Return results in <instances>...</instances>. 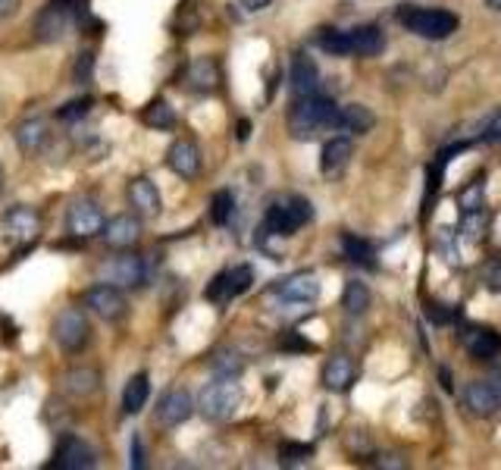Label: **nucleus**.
<instances>
[{
    "label": "nucleus",
    "instance_id": "12",
    "mask_svg": "<svg viewBox=\"0 0 501 470\" xmlns=\"http://www.w3.org/2000/svg\"><path fill=\"white\" fill-rule=\"evenodd\" d=\"M276 298L285 304H310L320 298V279L314 273H295L276 285Z\"/></svg>",
    "mask_w": 501,
    "mask_h": 470
},
{
    "label": "nucleus",
    "instance_id": "17",
    "mask_svg": "<svg viewBox=\"0 0 501 470\" xmlns=\"http://www.w3.org/2000/svg\"><path fill=\"white\" fill-rule=\"evenodd\" d=\"M192 411H194L192 396H188L186 389H173L163 396L160 408H157V421H160L163 427H179V423H186L188 417H192Z\"/></svg>",
    "mask_w": 501,
    "mask_h": 470
},
{
    "label": "nucleus",
    "instance_id": "38",
    "mask_svg": "<svg viewBox=\"0 0 501 470\" xmlns=\"http://www.w3.org/2000/svg\"><path fill=\"white\" fill-rule=\"evenodd\" d=\"M279 345H282L285 352H310V342H304L298 333H285L282 339H279Z\"/></svg>",
    "mask_w": 501,
    "mask_h": 470
},
{
    "label": "nucleus",
    "instance_id": "26",
    "mask_svg": "<svg viewBox=\"0 0 501 470\" xmlns=\"http://www.w3.org/2000/svg\"><path fill=\"white\" fill-rule=\"evenodd\" d=\"M348 38H351V54L358 57H379L385 50V35L376 25H358L348 31Z\"/></svg>",
    "mask_w": 501,
    "mask_h": 470
},
{
    "label": "nucleus",
    "instance_id": "37",
    "mask_svg": "<svg viewBox=\"0 0 501 470\" xmlns=\"http://www.w3.org/2000/svg\"><path fill=\"white\" fill-rule=\"evenodd\" d=\"M94 73V54H79V63H75V82H88Z\"/></svg>",
    "mask_w": 501,
    "mask_h": 470
},
{
    "label": "nucleus",
    "instance_id": "22",
    "mask_svg": "<svg viewBox=\"0 0 501 470\" xmlns=\"http://www.w3.org/2000/svg\"><path fill=\"white\" fill-rule=\"evenodd\" d=\"M373 123H376V117H373L364 104H348V107H339V110H335L333 129L351 132V135H364V132L373 129Z\"/></svg>",
    "mask_w": 501,
    "mask_h": 470
},
{
    "label": "nucleus",
    "instance_id": "13",
    "mask_svg": "<svg viewBox=\"0 0 501 470\" xmlns=\"http://www.w3.org/2000/svg\"><path fill=\"white\" fill-rule=\"evenodd\" d=\"M100 235H104L110 251H125V248H132L138 239H142V220L132 217V213H119V217H113L110 223H104Z\"/></svg>",
    "mask_w": 501,
    "mask_h": 470
},
{
    "label": "nucleus",
    "instance_id": "10",
    "mask_svg": "<svg viewBox=\"0 0 501 470\" xmlns=\"http://www.w3.org/2000/svg\"><path fill=\"white\" fill-rule=\"evenodd\" d=\"M85 301H88V308L94 310V314L100 317V320H123L125 317V310H129V304H125V298H123V292L117 289V285H94V289H88V295H85Z\"/></svg>",
    "mask_w": 501,
    "mask_h": 470
},
{
    "label": "nucleus",
    "instance_id": "31",
    "mask_svg": "<svg viewBox=\"0 0 501 470\" xmlns=\"http://www.w3.org/2000/svg\"><path fill=\"white\" fill-rule=\"evenodd\" d=\"M142 123L151 126V129L167 132V129H173V126H176V110L167 104V100H154V104H151L148 110L142 113Z\"/></svg>",
    "mask_w": 501,
    "mask_h": 470
},
{
    "label": "nucleus",
    "instance_id": "19",
    "mask_svg": "<svg viewBox=\"0 0 501 470\" xmlns=\"http://www.w3.org/2000/svg\"><path fill=\"white\" fill-rule=\"evenodd\" d=\"M16 144L22 148V154H29V157H35V154H41L44 148H48V142H50V132H48V123L44 119H38V117H31V119H22V123L16 126Z\"/></svg>",
    "mask_w": 501,
    "mask_h": 470
},
{
    "label": "nucleus",
    "instance_id": "24",
    "mask_svg": "<svg viewBox=\"0 0 501 470\" xmlns=\"http://www.w3.org/2000/svg\"><path fill=\"white\" fill-rule=\"evenodd\" d=\"M464 348L473 354V358L489 361L501 352V335L492 333V329H486V326H473V329H467L464 333Z\"/></svg>",
    "mask_w": 501,
    "mask_h": 470
},
{
    "label": "nucleus",
    "instance_id": "1",
    "mask_svg": "<svg viewBox=\"0 0 501 470\" xmlns=\"http://www.w3.org/2000/svg\"><path fill=\"white\" fill-rule=\"evenodd\" d=\"M335 110H339V107L329 98H323V94H304V98H298L295 107L289 110V132L295 138H314L316 132L333 129Z\"/></svg>",
    "mask_w": 501,
    "mask_h": 470
},
{
    "label": "nucleus",
    "instance_id": "39",
    "mask_svg": "<svg viewBox=\"0 0 501 470\" xmlns=\"http://www.w3.org/2000/svg\"><path fill=\"white\" fill-rule=\"evenodd\" d=\"M483 142H489V144H501V113H498V117H492L489 123H486V129H483Z\"/></svg>",
    "mask_w": 501,
    "mask_h": 470
},
{
    "label": "nucleus",
    "instance_id": "11",
    "mask_svg": "<svg viewBox=\"0 0 501 470\" xmlns=\"http://www.w3.org/2000/svg\"><path fill=\"white\" fill-rule=\"evenodd\" d=\"M66 230L75 239H91V235L104 230V213H100L94 201H75L66 213Z\"/></svg>",
    "mask_w": 501,
    "mask_h": 470
},
{
    "label": "nucleus",
    "instance_id": "30",
    "mask_svg": "<svg viewBox=\"0 0 501 470\" xmlns=\"http://www.w3.org/2000/svg\"><path fill=\"white\" fill-rule=\"evenodd\" d=\"M316 48H323L333 57H348L351 54V38L341 29H323L320 35H316Z\"/></svg>",
    "mask_w": 501,
    "mask_h": 470
},
{
    "label": "nucleus",
    "instance_id": "40",
    "mask_svg": "<svg viewBox=\"0 0 501 470\" xmlns=\"http://www.w3.org/2000/svg\"><path fill=\"white\" fill-rule=\"evenodd\" d=\"M132 467H144V448H142V440H132Z\"/></svg>",
    "mask_w": 501,
    "mask_h": 470
},
{
    "label": "nucleus",
    "instance_id": "42",
    "mask_svg": "<svg viewBox=\"0 0 501 470\" xmlns=\"http://www.w3.org/2000/svg\"><path fill=\"white\" fill-rule=\"evenodd\" d=\"M242 10H248V13H260V10H266L270 6V0H236Z\"/></svg>",
    "mask_w": 501,
    "mask_h": 470
},
{
    "label": "nucleus",
    "instance_id": "21",
    "mask_svg": "<svg viewBox=\"0 0 501 470\" xmlns=\"http://www.w3.org/2000/svg\"><path fill=\"white\" fill-rule=\"evenodd\" d=\"M354 377H358V370H354V361L345 358V354H335V358H329L326 367H323V386H326L329 392L351 389Z\"/></svg>",
    "mask_w": 501,
    "mask_h": 470
},
{
    "label": "nucleus",
    "instance_id": "43",
    "mask_svg": "<svg viewBox=\"0 0 501 470\" xmlns=\"http://www.w3.org/2000/svg\"><path fill=\"white\" fill-rule=\"evenodd\" d=\"M19 4H22V0H0V19L13 16V13L19 10Z\"/></svg>",
    "mask_w": 501,
    "mask_h": 470
},
{
    "label": "nucleus",
    "instance_id": "28",
    "mask_svg": "<svg viewBox=\"0 0 501 470\" xmlns=\"http://www.w3.org/2000/svg\"><path fill=\"white\" fill-rule=\"evenodd\" d=\"M341 308L351 317L367 314V308H370V289H367L364 283H358V279H351V283L345 285V292H341Z\"/></svg>",
    "mask_w": 501,
    "mask_h": 470
},
{
    "label": "nucleus",
    "instance_id": "47",
    "mask_svg": "<svg viewBox=\"0 0 501 470\" xmlns=\"http://www.w3.org/2000/svg\"><path fill=\"white\" fill-rule=\"evenodd\" d=\"M0 188H4V167H0Z\"/></svg>",
    "mask_w": 501,
    "mask_h": 470
},
{
    "label": "nucleus",
    "instance_id": "16",
    "mask_svg": "<svg viewBox=\"0 0 501 470\" xmlns=\"http://www.w3.org/2000/svg\"><path fill=\"white\" fill-rule=\"evenodd\" d=\"M129 205L138 211V217L142 220H154L160 217V192H157V186L148 179V176H138V179L129 182Z\"/></svg>",
    "mask_w": 501,
    "mask_h": 470
},
{
    "label": "nucleus",
    "instance_id": "2",
    "mask_svg": "<svg viewBox=\"0 0 501 470\" xmlns=\"http://www.w3.org/2000/svg\"><path fill=\"white\" fill-rule=\"evenodd\" d=\"M242 386L236 383V377H217L213 383H207L198 396L194 408L207 417V421H229L236 417V411L242 408Z\"/></svg>",
    "mask_w": 501,
    "mask_h": 470
},
{
    "label": "nucleus",
    "instance_id": "44",
    "mask_svg": "<svg viewBox=\"0 0 501 470\" xmlns=\"http://www.w3.org/2000/svg\"><path fill=\"white\" fill-rule=\"evenodd\" d=\"M236 135H238V142H248V135H251V123H248V119H242V123H238Z\"/></svg>",
    "mask_w": 501,
    "mask_h": 470
},
{
    "label": "nucleus",
    "instance_id": "4",
    "mask_svg": "<svg viewBox=\"0 0 501 470\" xmlns=\"http://www.w3.org/2000/svg\"><path fill=\"white\" fill-rule=\"evenodd\" d=\"M314 217V207H310L307 198H282L276 205L266 207V217H263V230L272 235H291L298 232L304 223H310Z\"/></svg>",
    "mask_w": 501,
    "mask_h": 470
},
{
    "label": "nucleus",
    "instance_id": "23",
    "mask_svg": "<svg viewBox=\"0 0 501 470\" xmlns=\"http://www.w3.org/2000/svg\"><path fill=\"white\" fill-rule=\"evenodd\" d=\"M69 22H73V13L50 4L48 10L35 19V35L41 38V41H56V38H63V31L69 29Z\"/></svg>",
    "mask_w": 501,
    "mask_h": 470
},
{
    "label": "nucleus",
    "instance_id": "14",
    "mask_svg": "<svg viewBox=\"0 0 501 470\" xmlns=\"http://www.w3.org/2000/svg\"><path fill=\"white\" fill-rule=\"evenodd\" d=\"M98 465V455H94V448L88 446L85 440H79V436H66V440L60 442V448H56V461L54 467H63V470H88Z\"/></svg>",
    "mask_w": 501,
    "mask_h": 470
},
{
    "label": "nucleus",
    "instance_id": "6",
    "mask_svg": "<svg viewBox=\"0 0 501 470\" xmlns=\"http://www.w3.org/2000/svg\"><path fill=\"white\" fill-rule=\"evenodd\" d=\"M144 279V264L138 254H117L100 266V283L117 285V289H135Z\"/></svg>",
    "mask_w": 501,
    "mask_h": 470
},
{
    "label": "nucleus",
    "instance_id": "20",
    "mask_svg": "<svg viewBox=\"0 0 501 470\" xmlns=\"http://www.w3.org/2000/svg\"><path fill=\"white\" fill-rule=\"evenodd\" d=\"M186 85L192 88V91H198V94L217 91V85H220V66H217V60H211V57H198V60L188 63Z\"/></svg>",
    "mask_w": 501,
    "mask_h": 470
},
{
    "label": "nucleus",
    "instance_id": "3",
    "mask_svg": "<svg viewBox=\"0 0 501 470\" xmlns=\"http://www.w3.org/2000/svg\"><path fill=\"white\" fill-rule=\"evenodd\" d=\"M402 25L408 31H414L417 38L427 41H445L454 29H458V16L448 10H427V6H410V10L398 13Z\"/></svg>",
    "mask_w": 501,
    "mask_h": 470
},
{
    "label": "nucleus",
    "instance_id": "18",
    "mask_svg": "<svg viewBox=\"0 0 501 470\" xmlns=\"http://www.w3.org/2000/svg\"><path fill=\"white\" fill-rule=\"evenodd\" d=\"M167 163H169V170H173L176 176H182V179H194V176L201 173V151H198V144L188 142V138L176 142L173 148H169V154H167Z\"/></svg>",
    "mask_w": 501,
    "mask_h": 470
},
{
    "label": "nucleus",
    "instance_id": "9",
    "mask_svg": "<svg viewBox=\"0 0 501 470\" xmlns=\"http://www.w3.org/2000/svg\"><path fill=\"white\" fill-rule=\"evenodd\" d=\"M54 339L63 352H82L88 345V320L79 310H63L54 320Z\"/></svg>",
    "mask_w": 501,
    "mask_h": 470
},
{
    "label": "nucleus",
    "instance_id": "33",
    "mask_svg": "<svg viewBox=\"0 0 501 470\" xmlns=\"http://www.w3.org/2000/svg\"><path fill=\"white\" fill-rule=\"evenodd\" d=\"M341 248H345V254L354 260V264L373 266V248L367 245L364 239H358V235H341Z\"/></svg>",
    "mask_w": 501,
    "mask_h": 470
},
{
    "label": "nucleus",
    "instance_id": "45",
    "mask_svg": "<svg viewBox=\"0 0 501 470\" xmlns=\"http://www.w3.org/2000/svg\"><path fill=\"white\" fill-rule=\"evenodd\" d=\"M50 4H54V6H63V10L73 13V4H75V0H50Z\"/></svg>",
    "mask_w": 501,
    "mask_h": 470
},
{
    "label": "nucleus",
    "instance_id": "8",
    "mask_svg": "<svg viewBox=\"0 0 501 470\" xmlns=\"http://www.w3.org/2000/svg\"><path fill=\"white\" fill-rule=\"evenodd\" d=\"M251 283H254V270L248 264L232 266V270H223L211 285H207V301L226 304V301H232L236 295H242V292H248Z\"/></svg>",
    "mask_w": 501,
    "mask_h": 470
},
{
    "label": "nucleus",
    "instance_id": "7",
    "mask_svg": "<svg viewBox=\"0 0 501 470\" xmlns=\"http://www.w3.org/2000/svg\"><path fill=\"white\" fill-rule=\"evenodd\" d=\"M464 405L471 408V414L477 417H492L501 411V373L489 379H477V383L467 386Z\"/></svg>",
    "mask_w": 501,
    "mask_h": 470
},
{
    "label": "nucleus",
    "instance_id": "29",
    "mask_svg": "<svg viewBox=\"0 0 501 470\" xmlns=\"http://www.w3.org/2000/svg\"><path fill=\"white\" fill-rule=\"evenodd\" d=\"M211 367L217 370V377H242L245 373V358L236 348H217L211 358Z\"/></svg>",
    "mask_w": 501,
    "mask_h": 470
},
{
    "label": "nucleus",
    "instance_id": "36",
    "mask_svg": "<svg viewBox=\"0 0 501 470\" xmlns=\"http://www.w3.org/2000/svg\"><path fill=\"white\" fill-rule=\"evenodd\" d=\"M88 107H91V98H79V100H69V104H63L60 110H56V117L63 119V123H75V119H82L88 113Z\"/></svg>",
    "mask_w": 501,
    "mask_h": 470
},
{
    "label": "nucleus",
    "instance_id": "5",
    "mask_svg": "<svg viewBox=\"0 0 501 470\" xmlns=\"http://www.w3.org/2000/svg\"><path fill=\"white\" fill-rule=\"evenodd\" d=\"M0 232H4V239L10 241V245H31V241L41 235V217H38L31 207L16 205L4 213Z\"/></svg>",
    "mask_w": 501,
    "mask_h": 470
},
{
    "label": "nucleus",
    "instance_id": "35",
    "mask_svg": "<svg viewBox=\"0 0 501 470\" xmlns=\"http://www.w3.org/2000/svg\"><path fill=\"white\" fill-rule=\"evenodd\" d=\"M310 455H314V448L298 446V442H285V446L279 448V458H282V465H301V461H307Z\"/></svg>",
    "mask_w": 501,
    "mask_h": 470
},
{
    "label": "nucleus",
    "instance_id": "41",
    "mask_svg": "<svg viewBox=\"0 0 501 470\" xmlns=\"http://www.w3.org/2000/svg\"><path fill=\"white\" fill-rule=\"evenodd\" d=\"M376 467H395V470H402L404 467V458H398V455H379Z\"/></svg>",
    "mask_w": 501,
    "mask_h": 470
},
{
    "label": "nucleus",
    "instance_id": "34",
    "mask_svg": "<svg viewBox=\"0 0 501 470\" xmlns=\"http://www.w3.org/2000/svg\"><path fill=\"white\" fill-rule=\"evenodd\" d=\"M232 211H236V198H232L229 188H223V192L213 195V201H211V217H213V223H220V226L229 223Z\"/></svg>",
    "mask_w": 501,
    "mask_h": 470
},
{
    "label": "nucleus",
    "instance_id": "46",
    "mask_svg": "<svg viewBox=\"0 0 501 470\" xmlns=\"http://www.w3.org/2000/svg\"><path fill=\"white\" fill-rule=\"evenodd\" d=\"M486 4H489V10H496V13H501V0H486Z\"/></svg>",
    "mask_w": 501,
    "mask_h": 470
},
{
    "label": "nucleus",
    "instance_id": "25",
    "mask_svg": "<svg viewBox=\"0 0 501 470\" xmlns=\"http://www.w3.org/2000/svg\"><path fill=\"white\" fill-rule=\"evenodd\" d=\"M351 154H354V148H351V142L348 138H329L326 144H323V157H320V170L326 176H339L341 170L348 167V161H351Z\"/></svg>",
    "mask_w": 501,
    "mask_h": 470
},
{
    "label": "nucleus",
    "instance_id": "32",
    "mask_svg": "<svg viewBox=\"0 0 501 470\" xmlns=\"http://www.w3.org/2000/svg\"><path fill=\"white\" fill-rule=\"evenodd\" d=\"M98 373L88 370V367H82V370H69L66 373V392H75V396H91V392H98Z\"/></svg>",
    "mask_w": 501,
    "mask_h": 470
},
{
    "label": "nucleus",
    "instance_id": "15",
    "mask_svg": "<svg viewBox=\"0 0 501 470\" xmlns=\"http://www.w3.org/2000/svg\"><path fill=\"white\" fill-rule=\"evenodd\" d=\"M289 82H291V91H295V98L316 94V88H320V69H316V63L310 60L304 50H298V54L291 57Z\"/></svg>",
    "mask_w": 501,
    "mask_h": 470
},
{
    "label": "nucleus",
    "instance_id": "27",
    "mask_svg": "<svg viewBox=\"0 0 501 470\" xmlns=\"http://www.w3.org/2000/svg\"><path fill=\"white\" fill-rule=\"evenodd\" d=\"M148 396H151V377L148 373H135L123 389V411L125 414H138L148 405Z\"/></svg>",
    "mask_w": 501,
    "mask_h": 470
}]
</instances>
